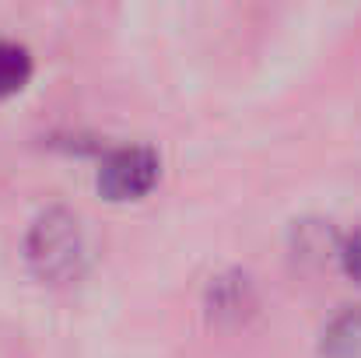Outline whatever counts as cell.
<instances>
[{
	"label": "cell",
	"mask_w": 361,
	"mask_h": 358,
	"mask_svg": "<svg viewBox=\"0 0 361 358\" xmlns=\"http://www.w3.org/2000/svg\"><path fill=\"white\" fill-rule=\"evenodd\" d=\"M28 256L46 278H67L78 270L81 260V229L71 215L53 211L46 215L28 239Z\"/></svg>",
	"instance_id": "obj_1"
},
{
	"label": "cell",
	"mask_w": 361,
	"mask_h": 358,
	"mask_svg": "<svg viewBox=\"0 0 361 358\" xmlns=\"http://www.w3.org/2000/svg\"><path fill=\"white\" fill-rule=\"evenodd\" d=\"M158 155L151 148H120L106 158L99 172V190L109 201H133L144 197L158 183Z\"/></svg>",
	"instance_id": "obj_2"
},
{
	"label": "cell",
	"mask_w": 361,
	"mask_h": 358,
	"mask_svg": "<svg viewBox=\"0 0 361 358\" xmlns=\"http://www.w3.org/2000/svg\"><path fill=\"white\" fill-rule=\"evenodd\" d=\"M32 74V56L18 42H0V99L14 95Z\"/></svg>",
	"instance_id": "obj_3"
},
{
	"label": "cell",
	"mask_w": 361,
	"mask_h": 358,
	"mask_svg": "<svg viewBox=\"0 0 361 358\" xmlns=\"http://www.w3.org/2000/svg\"><path fill=\"white\" fill-rule=\"evenodd\" d=\"M344 270L361 285V225L344 242Z\"/></svg>",
	"instance_id": "obj_4"
}]
</instances>
